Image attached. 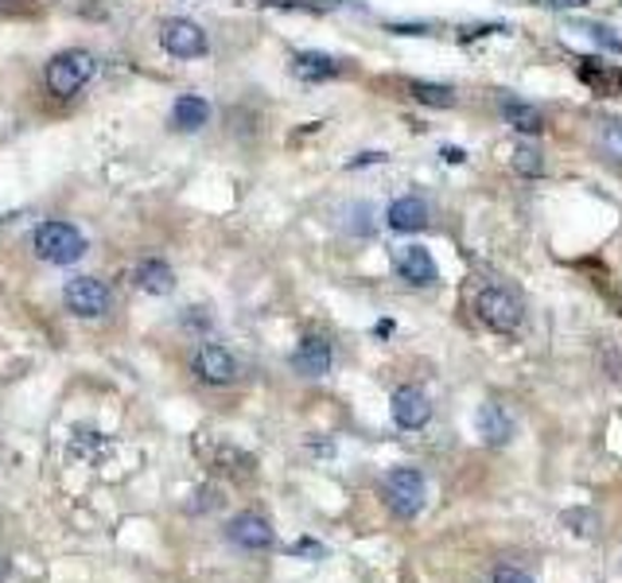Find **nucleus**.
<instances>
[{"label":"nucleus","instance_id":"nucleus-1","mask_svg":"<svg viewBox=\"0 0 622 583\" xmlns=\"http://www.w3.org/2000/svg\"><path fill=\"white\" fill-rule=\"evenodd\" d=\"M31 250H36L39 261L47 265H75V261L86 257L90 241L78 230L75 223H63V218H47V223L36 226L31 233Z\"/></svg>","mask_w":622,"mask_h":583},{"label":"nucleus","instance_id":"nucleus-2","mask_svg":"<svg viewBox=\"0 0 622 583\" xmlns=\"http://www.w3.org/2000/svg\"><path fill=\"white\" fill-rule=\"evenodd\" d=\"M93 75H98V59L82 47H66L47 63L43 83L47 93H55V98H75V93H82V86L93 83Z\"/></svg>","mask_w":622,"mask_h":583},{"label":"nucleus","instance_id":"nucleus-3","mask_svg":"<svg viewBox=\"0 0 622 583\" xmlns=\"http://www.w3.org/2000/svg\"><path fill=\"white\" fill-rule=\"evenodd\" d=\"M474 315H479L491 331L513 334L525 324V300L506 284H486L479 288V296H474Z\"/></svg>","mask_w":622,"mask_h":583},{"label":"nucleus","instance_id":"nucleus-4","mask_svg":"<svg viewBox=\"0 0 622 583\" xmlns=\"http://www.w3.org/2000/svg\"><path fill=\"white\" fill-rule=\"evenodd\" d=\"M381 494H385V506L397 514V518H417L428 502V482L417 467H393L381 482Z\"/></svg>","mask_w":622,"mask_h":583},{"label":"nucleus","instance_id":"nucleus-5","mask_svg":"<svg viewBox=\"0 0 622 583\" xmlns=\"http://www.w3.org/2000/svg\"><path fill=\"white\" fill-rule=\"evenodd\" d=\"M63 304L78 319H102L113 312V288L98 277H71L63 284Z\"/></svg>","mask_w":622,"mask_h":583},{"label":"nucleus","instance_id":"nucleus-6","mask_svg":"<svg viewBox=\"0 0 622 583\" xmlns=\"http://www.w3.org/2000/svg\"><path fill=\"white\" fill-rule=\"evenodd\" d=\"M160 47L172 59H203L211 51V39H206V31L199 28L195 20L172 16L160 24Z\"/></svg>","mask_w":622,"mask_h":583},{"label":"nucleus","instance_id":"nucleus-7","mask_svg":"<svg viewBox=\"0 0 622 583\" xmlns=\"http://www.w3.org/2000/svg\"><path fill=\"white\" fill-rule=\"evenodd\" d=\"M191 373H195L203 385H233L238 381V373H242V366H238V358H233L226 346L218 343H199L195 354H191Z\"/></svg>","mask_w":622,"mask_h":583},{"label":"nucleus","instance_id":"nucleus-8","mask_svg":"<svg viewBox=\"0 0 622 583\" xmlns=\"http://www.w3.org/2000/svg\"><path fill=\"white\" fill-rule=\"evenodd\" d=\"M390 413H393V424L405 428V432H417L432 420V401L420 385H401L393 389L390 397Z\"/></svg>","mask_w":622,"mask_h":583},{"label":"nucleus","instance_id":"nucleus-9","mask_svg":"<svg viewBox=\"0 0 622 583\" xmlns=\"http://www.w3.org/2000/svg\"><path fill=\"white\" fill-rule=\"evenodd\" d=\"M393 269H397V277L412 288H432L440 280L436 257H432L424 245H401V250L393 253Z\"/></svg>","mask_w":622,"mask_h":583},{"label":"nucleus","instance_id":"nucleus-10","mask_svg":"<svg viewBox=\"0 0 622 583\" xmlns=\"http://www.w3.org/2000/svg\"><path fill=\"white\" fill-rule=\"evenodd\" d=\"M289 362L300 378H323V373H331V362H334L331 339H327V334H304Z\"/></svg>","mask_w":622,"mask_h":583},{"label":"nucleus","instance_id":"nucleus-11","mask_svg":"<svg viewBox=\"0 0 622 583\" xmlns=\"http://www.w3.org/2000/svg\"><path fill=\"white\" fill-rule=\"evenodd\" d=\"M226 537H230V545L261 553V548L272 545V525H269V518H261V514L245 509V514H238V518L226 521Z\"/></svg>","mask_w":622,"mask_h":583},{"label":"nucleus","instance_id":"nucleus-12","mask_svg":"<svg viewBox=\"0 0 622 583\" xmlns=\"http://www.w3.org/2000/svg\"><path fill=\"white\" fill-rule=\"evenodd\" d=\"M474 428H479V435H483V444H491V447H506L513 435H518V424H513L510 408L498 405V401H486V405L479 408Z\"/></svg>","mask_w":622,"mask_h":583},{"label":"nucleus","instance_id":"nucleus-13","mask_svg":"<svg viewBox=\"0 0 622 583\" xmlns=\"http://www.w3.org/2000/svg\"><path fill=\"white\" fill-rule=\"evenodd\" d=\"M428 218H432V211H428V203L420 199V194H401V199H393L390 211H385V226L397 233H417L428 226Z\"/></svg>","mask_w":622,"mask_h":583},{"label":"nucleus","instance_id":"nucleus-14","mask_svg":"<svg viewBox=\"0 0 622 583\" xmlns=\"http://www.w3.org/2000/svg\"><path fill=\"white\" fill-rule=\"evenodd\" d=\"M167 121H172V129L179 132H199L211 125V102L199 98V93H179L172 113H167Z\"/></svg>","mask_w":622,"mask_h":583},{"label":"nucleus","instance_id":"nucleus-15","mask_svg":"<svg viewBox=\"0 0 622 583\" xmlns=\"http://www.w3.org/2000/svg\"><path fill=\"white\" fill-rule=\"evenodd\" d=\"M292 75L304 78V83H331V78L343 75V63L334 55H323V51H300L292 59Z\"/></svg>","mask_w":622,"mask_h":583},{"label":"nucleus","instance_id":"nucleus-16","mask_svg":"<svg viewBox=\"0 0 622 583\" xmlns=\"http://www.w3.org/2000/svg\"><path fill=\"white\" fill-rule=\"evenodd\" d=\"M498 110L502 117H506V125H510L513 132H521V137H537V132L545 129V117H541L537 105L521 102V98H502Z\"/></svg>","mask_w":622,"mask_h":583},{"label":"nucleus","instance_id":"nucleus-17","mask_svg":"<svg viewBox=\"0 0 622 583\" xmlns=\"http://www.w3.org/2000/svg\"><path fill=\"white\" fill-rule=\"evenodd\" d=\"M132 280H137V288H144L149 296H167L172 288H176V273H172V265L160 257H144L137 265V273H132Z\"/></svg>","mask_w":622,"mask_h":583},{"label":"nucleus","instance_id":"nucleus-18","mask_svg":"<svg viewBox=\"0 0 622 583\" xmlns=\"http://www.w3.org/2000/svg\"><path fill=\"white\" fill-rule=\"evenodd\" d=\"M580 78L592 86L595 93H622V71L619 66H604V59H580Z\"/></svg>","mask_w":622,"mask_h":583},{"label":"nucleus","instance_id":"nucleus-19","mask_svg":"<svg viewBox=\"0 0 622 583\" xmlns=\"http://www.w3.org/2000/svg\"><path fill=\"white\" fill-rule=\"evenodd\" d=\"M513 172L521 179H537L545 172V152H541V144L533 137H521L513 144Z\"/></svg>","mask_w":622,"mask_h":583},{"label":"nucleus","instance_id":"nucleus-20","mask_svg":"<svg viewBox=\"0 0 622 583\" xmlns=\"http://www.w3.org/2000/svg\"><path fill=\"white\" fill-rule=\"evenodd\" d=\"M405 90H409L412 102L432 105V110H452V105L459 102L456 90H452V86H444V83H417V78H412V83L405 86Z\"/></svg>","mask_w":622,"mask_h":583},{"label":"nucleus","instance_id":"nucleus-21","mask_svg":"<svg viewBox=\"0 0 622 583\" xmlns=\"http://www.w3.org/2000/svg\"><path fill=\"white\" fill-rule=\"evenodd\" d=\"M599 149H604V156H611L622 164V121H604V129H599Z\"/></svg>","mask_w":622,"mask_h":583},{"label":"nucleus","instance_id":"nucleus-22","mask_svg":"<svg viewBox=\"0 0 622 583\" xmlns=\"http://www.w3.org/2000/svg\"><path fill=\"white\" fill-rule=\"evenodd\" d=\"M564 525H576L580 537H595V533H599V518H595V514H587V509H568Z\"/></svg>","mask_w":622,"mask_h":583},{"label":"nucleus","instance_id":"nucleus-23","mask_svg":"<svg viewBox=\"0 0 622 583\" xmlns=\"http://www.w3.org/2000/svg\"><path fill=\"white\" fill-rule=\"evenodd\" d=\"M98 447H105L102 435H98V432H82V428H78L75 440H71V455H93Z\"/></svg>","mask_w":622,"mask_h":583},{"label":"nucleus","instance_id":"nucleus-24","mask_svg":"<svg viewBox=\"0 0 622 583\" xmlns=\"http://www.w3.org/2000/svg\"><path fill=\"white\" fill-rule=\"evenodd\" d=\"M491 583H537L530 572H521V568H513V565H498L491 572Z\"/></svg>","mask_w":622,"mask_h":583},{"label":"nucleus","instance_id":"nucleus-25","mask_svg":"<svg viewBox=\"0 0 622 583\" xmlns=\"http://www.w3.org/2000/svg\"><path fill=\"white\" fill-rule=\"evenodd\" d=\"M587 36L595 39V43H604V47H611V51H619L622 55V36H614L611 28H607V24H587Z\"/></svg>","mask_w":622,"mask_h":583},{"label":"nucleus","instance_id":"nucleus-26","mask_svg":"<svg viewBox=\"0 0 622 583\" xmlns=\"http://www.w3.org/2000/svg\"><path fill=\"white\" fill-rule=\"evenodd\" d=\"M195 498H203V502H195V506H191V509H195V514H199V509H218V506H223V494H218V491H214V486H206V491H199L195 494Z\"/></svg>","mask_w":622,"mask_h":583},{"label":"nucleus","instance_id":"nucleus-27","mask_svg":"<svg viewBox=\"0 0 622 583\" xmlns=\"http://www.w3.org/2000/svg\"><path fill=\"white\" fill-rule=\"evenodd\" d=\"M545 9H557V12H572V9H587L592 0H541Z\"/></svg>","mask_w":622,"mask_h":583},{"label":"nucleus","instance_id":"nucleus-28","mask_svg":"<svg viewBox=\"0 0 622 583\" xmlns=\"http://www.w3.org/2000/svg\"><path fill=\"white\" fill-rule=\"evenodd\" d=\"M289 553L292 556H323V545H316V541H296Z\"/></svg>","mask_w":622,"mask_h":583},{"label":"nucleus","instance_id":"nucleus-29","mask_svg":"<svg viewBox=\"0 0 622 583\" xmlns=\"http://www.w3.org/2000/svg\"><path fill=\"white\" fill-rule=\"evenodd\" d=\"M444 160H447V164H464L467 152L464 149H444Z\"/></svg>","mask_w":622,"mask_h":583},{"label":"nucleus","instance_id":"nucleus-30","mask_svg":"<svg viewBox=\"0 0 622 583\" xmlns=\"http://www.w3.org/2000/svg\"><path fill=\"white\" fill-rule=\"evenodd\" d=\"M9 9H12V0H0V16H4Z\"/></svg>","mask_w":622,"mask_h":583}]
</instances>
